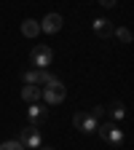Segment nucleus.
Returning <instances> with one entry per match:
<instances>
[{
    "label": "nucleus",
    "mask_w": 134,
    "mask_h": 150,
    "mask_svg": "<svg viewBox=\"0 0 134 150\" xmlns=\"http://www.w3.org/2000/svg\"><path fill=\"white\" fill-rule=\"evenodd\" d=\"M40 97L46 99V105H59V102H65L67 91H65V86H62L59 78H51V81L46 83V88L40 91Z\"/></svg>",
    "instance_id": "nucleus-1"
},
{
    "label": "nucleus",
    "mask_w": 134,
    "mask_h": 150,
    "mask_svg": "<svg viewBox=\"0 0 134 150\" xmlns=\"http://www.w3.org/2000/svg\"><path fill=\"white\" fill-rule=\"evenodd\" d=\"M19 142H22V147H24V150H38V147H40V142H43L40 129H35V126L22 129V131H19Z\"/></svg>",
    "instance_id": "nucleus-2"
},
{
    "label": "nucleus",
    "mask_w": 134,
    "mask_h": 150,
    "mask_svg": "<svg viewBox=\"0 0 134 150\" xmlns=\"http://www.w3.org/2000/svg\"><path fill=\"white\" fill-rule=\"evenodd\" d=\"M51 59H54V51H51L48 46H35L32 54H30V62H32L38 70H46V67L51 64Z\"/></svg>",
    "instance_id": "nucleus-3"
},
{
    "label": "nucleus",
    "mask_w": 134,
    "mask_h": 150,
    "mask_svg": "<svg viewBox=\"0 0 134 150\" xmlns=\"http://www.w3.org/2000/svg\"><path fill=\"white\" fill-rule=\"evenodd\" d=\"M97 131H99V137L105 142H110V145H121L123 142V131L116 123H102V126H97Z\"/></svg>",
    "instance_id": "nucleus-4"
},
{
    "label": "nucleus",
    "mask_w": 134,
    "mask_h": 150,
    "mask_svg": "<svg viewBox=\"0 0 134 150\" xmlns=\"http://www.w3.org/2000/svg\"><path fill=\"white\" fill-rule=\"evenodd\" d=\"M72 126L75 129H81L83 131V134H91V131H97V118H94V115H89V112H75V115H72Z\"/></svg>",
    "instance_id": "nucleus-5"
},
{
    "label": "nucleus",
    "mask_w": 134,
    "mask_h": 150,
    "mask_svg": "<svg viewBox=\"0 0 134 150\" xmlns=\"http://www.w3.org/2000/svg\"><path fill=\"white\" fill-rule=\"evenodd\" d=\"M51 78H54V75L48 70H38V67H32V70L24 72V83H30V86H46Z\"/></svg>",
    "instance_id": "nucleus-6"
},
{
    "label": "nucleus",
    "mask_w": 134,
    "mask_h": 150,
    "mask_svg": "<svg viewBox=\"0 0 134 150\" xmlns=\"http://www.w3.org/2000/svg\"><path fill=\"white\" fill-rule=\"evenodd\" d=\"M59 30H62V16L59 13H46L43 22H40V32L54 35V32H59Z\"/></svg>",
    "instance_id": "nucleus-7"
},
{
    "label": "nucleus",
    "mask_w": 134,
    "mask_h": 150,
    "mask_svg": "<svg viewBox=\"0 0 134 150\" xmlns=\"http://www.w3.org/2000/svg\"><path fill=\"white\" fill-rule=\"evenodd\" d=\"M27 115H30V123L35 126V123H43V121H46L48 110H46L43 105H38V102H35V105H30V107H27Z\"/></svg>",
    "instance_id": "nucleus-8"
},
{
    "label": "nucleus",
    "mask_w": 134,
    "mask_h": 150,
    "mask_svg": "<svg viewBox=\"0 0 134 150\" xmlns=\"http://www.w3.org/2000/svg\"><path fill=\"white\" fill-rule=\"evenodd\" d=\"M91 27H94V32H97L99 38H110L113 30H116V27L110 24V19H94V24H91Z\"/></svg>",
    "instance_id": "nucleus-9"
},
{
    "label": "nucleus",
    "mask_w": 134,
    "mask_h": 150,
    "mask_svg": "<svg viewBox=\"0 0 134 150\" xmlns=\"http://www.w3.org/2000/svg\"><path fill=\"white\" fill-rule=\"evenodd\" d=\"M40 32V22H35V19H24L22 22V35L24 38H38Z\"/></svg>",
    "instance_id": "nucleus-10"
},
{
    "label": "nucleus",
    "mask_w": 134,
    "mask_h": 150,
    "mask_svg": "<svg viewBox=\"0 0 134 150\" xmlns=\"http://www.w3.org/2000/svg\"><path fill=\"white\" fill-rule=\"evenodd\" d=\"M22 99H24V102H30V105H35L38 99H40V88L24 83V88H22Z\"/></svg>",
    "instance_id": "nucleus-11"
},
{
    "label": "nucleus",
    "mask_w": 134,
    "mask_h": 150,
    "mask_svg": "<svg viewBox=\"0 0 134 150\" xmlns=\"http://www.w3.org/2000/svg\"><path fill=\"white\" fill-rule=\"evenodd\" d=\"M113 35H118V40H121V43H131V30H126V27L113 30Z\"/></svg>",
    "instance_id": "nucleus-12"
},
{
    "label": "nucleus",
    "mask_w": 134,
    "mask_h": 150,
    "mask_svg": "<svg viewBox=\"0 0 134 150\" xmlns=\"http://www.w3.org/2000/svg\"><path fill=\"white\" fill-rule=\"evenodd\" d=\"M0 150H24V147H22V142H19V139H8V142L0 145Z\"/></svg>",
    "instance_id": "nucleus-13"
},
{
    "label": "nucleus",
    "mask_w": 134,
    "mask_h": 150,
    "mask_svg": "<svg viewBox=\"0 0 134 150\" xmlns=\"http://www.w3.org/2000/svg\"><path fill=\"white\" fill-rule=\"evenodd\" d=\"M110 112H113V118H116V121H121V118L126 115V110H123V105H121V102H118V105H113V110H110Z\"/></svg>",
    "instance_id": "nucleus-14"
},
{
    "label": "nucleus",
    "mask_w": 134,
    "mask_h": 150,
    "mask_svg": "<svg viewBox=\"0 0 134 150\" xmlns=\"http://www.w3.org/2000/svg\"><path fill=\"white\" fill-rule=\"evenodd\" d=\"M89 115H94V118H102V115H105V107H102V105L91 107V110H89Z\"/></svg>",
    "instance_id": "nucleus-15"
},
{
    "label": "nucleus",
    "mask_w": 134,
    "mask_h": 150,
    "mask_svg": "<svg viewBox=\"0 0 134 150\" xmlns=\"http://www.w3.org/2000/svg\"><path fill=\"white\" fill-rule=\"evenodd\" d=\"M99 3H102L105 8H113V6H116V0H99Z\"/></svg>",
    "instance_id": "nucleus-16"
},
{
    "label": "nucleus",
    "mask_w": 134,
    "mask_h": 150,
    "mask_svg": "<svg viewBox=\"0 0 134 150\" xmlns=\"http://www.w3.org/2000/svg\"><path fill=\"white\" fill-rule=\"evenodd\" d=\"M38 150H54V147H38Z\"/></svg>",
    "instance_id": "nucleus-17"
}]
</instances>
